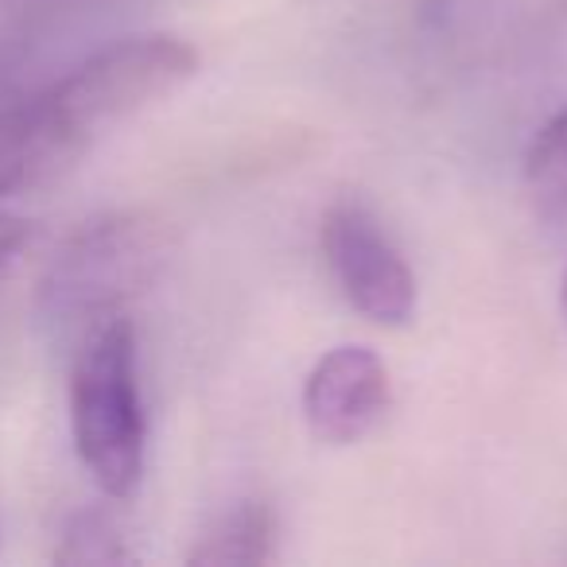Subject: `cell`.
Listing matches in <instances>:
<instances>
[{
	"mask_svg": "<svg viewBox=\"0 0 567 567\" xmlns=\"http://www.w3.org/2000/svg\"><path fill=\"white\" fill-rule=\"evenodd\" d=\"M172 234L144 210H110L82 221L40 276L35 316L55 342H79L105 319L128 316L159 280Z\"/></svg>",
	"mask_w": 567,
	"mask_h": 567,
	"instance_id": "6da1fadb",
	"label": "cell"
},
{
	"mask_svg": "<svg viewBox=\"0 0 567 567\" xmlns=\"http://www.w3.org/2000/svg\"><path fill=\"white\" fill-rule=\"evenodd\" d=\"M66 404L74 451L94 486L110 502L136 497L148 466V409L128 316L105 319L74 342Z\"/></svg>",
	"mask_w": 567,
	"mask_h": 567,
	"instance_id": "7a4b0ae2",
	"label": "cell"
},
{
	"mask_svg": "<svg viewBox=\"0 0 567 567\" xmlns=\"http://www.w3.org/2000/svg\"><path fill=\"white\" fill-rule=\"evenodd\" d=\"M319 245L334 288L358 316L393 331L412 323L420 303L416 276L370 206L358 198H339L327 206Z\"/></svg>",
	"mask_w": 567,
	"mask_h": 567,
	"instance_id": "3957f363",
	"label": "cell"
},
{
	"mask_svg": "<svg viewBox=\"0 0 567 567\" xmlns=\"http://www.w3.org/2000/svg\"><path fill=\"white\" fill-rule=\"evenodd\" d=\"M303 424L327 447H354L385 424L393 373L370 347H334L303 378Z\"/></svg>",
	"mask_w": 567,
	"mask_h": 567,
	"instance_id": "277c9868",
	"label": "cell"
},
{
	"mask_svg": "<svg viewBox=\"0 0 567 567\" xmlns=\"http://www.w3.org/2000/svg\"><path fill=\"white\" fill-rule=\"evenodd\" d=\"M276 540H280V525L268 502H237L221 509L203 525L187 551V564L195 567H265L276 564Z\"/></svg>",
	"mask_w": 567,
	"mask_h": 567,
	"instance_id": "5b68a950",
	"label": "cell"
},
{
	"mask_svg": "<svg viewBox=\"0 0 567 567\" xmlns=\"http://www.w3.org/2000/svg\"><path fill=\"white\" fill-rule=\"evenodd\" d=\"M55 564L63 567H117L136 564V548L128 544V528L102 505H90L66 517L55 544Z\"/></svg>",
	"mask_w": 567,
	"mask_h": 567,
	"instance_id": "8992f818",
	"label": "cell"
},
{
	"mask_svg": "<svg viewBox=\"0 0 567 567\" xmlns=\"http://www.w3.org/2000/svg\"><path fill=\"white\" fill-rule=\"evenodd\" d=\"M525 187L544 214H567V105L536 128L525 152Z\"/></svg>",
	"mask_w": 567,
	"mask_h": 567,
	"instance_id": "52a82bcc",
	"label": "cell"
},
{
	"mask_svg": "<svg viewBox=\"0 0 567 567\" xmlns=\"http://www.w3.org/2000/svg\"><path fill=\"white\" fill-rule=\"evenodd\" d=\"M28 237H32V221L12 210H0V268L17 260V252L28 245Z\"/></svg>",
	"mask_w": 567,
	"mask_h": 567,
	"instance_id": "ba28073f",
	"label": "cell"
},
{
	"mask_svg": "<svg viewBox=\"0 0 567 567\" xmlns=\"http://www.w3.org/2000/svg\"><path fill=\"white\" fill-rule=\"evenodd\" d=\"M559 311H564V323H567V268H564V284H559Z\"/></svg>",
	"mask_w": 567,
	"mask_h": 567,
	"instance_id": "9c48e42d",
	"label": "cell"
}]
</instances>
